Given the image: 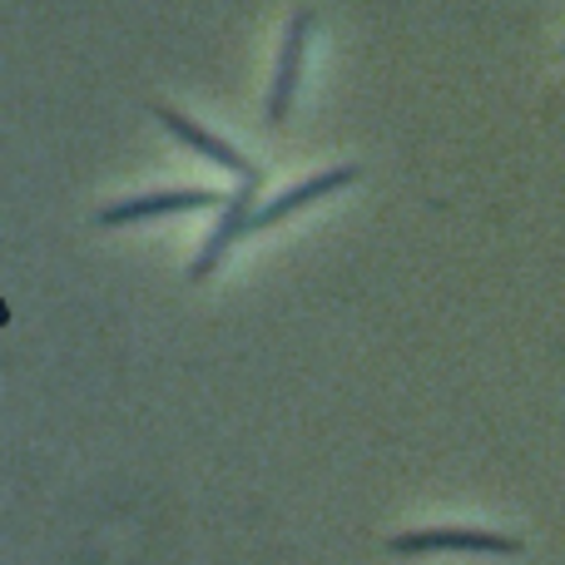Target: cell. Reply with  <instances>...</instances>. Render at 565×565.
Listing matches in <instances>:
<instances>
[{"mask_svg":"<svg viewBox=\"0 0 565 565\" xmlns=\"http://www.w3.org/2000/svg\"><path fill=\"white\" fill-rule=\"evenodd\" d=\"M254 194H258V179H238V189L228 194V204H224V218H218V228L209 234V244H204V254L189 264V278H209L218 264H224V254L238 244V234H248L254 228Z\"/></svg>","mask_w":565,"mask_h":565,"instance_id":"cell-1","label":"cell"},{"mask_svg":"<svg viewBox=\"0 0 565 565\" xmlns=\"http://www.w3.org/2000/svg\"><path fill=\"white\" fill-rule=\"evenodd\" d=\"M308 35H312V15L298 10L282 30V45H278V70H274V89H268V125H282L292 109V95H298V79H302V55H308Z\"/></svg>","mask_w":565,"mask_h":565,"instance_id":"cell-2","label":"cell"},{"mask_svg":"<svg viewBox=\"0 0 565 565\" xmlns=\"http://www.w3.org/2000/svg\"><path fill=\"white\" fill-rule=\"evenodd\" d=\"M397 556H422V551H481V556H516L521 541L497 536V531L477 526H447V531H412V536L392 541Z\"/></svg>","mask_w":565,"mask_h":565,"instance_id":"cell-3","label":"cell"},{"mask_svg":"<svg viewBox=\"0 0 565 565\" xmlns=\"http://www.w3.org/2000/svg\"><path fill=\"white\" fill-rule=\"evenodd\" d=\"M154 119L169 129V135L179 139V145H189V149H194V154L214 159V164H218V169H228V174H234V179H264L254 164H248L244 154H238L234 145H224V139H218V135H209V129H199L194 119H184V115H179V109L154 105Z\"/></svg>","mask_w":565,"mask_h":565,"instance_id":"cell-4","label":"cell"},{"mask_svg":"<svg viewBox=\"0 0 565 565\" xmlns=\"http://www.w3.org/2000/svg\"><path fill=\"white\" fill-rule=\"evenodd\" d=\"M228 204L224 194L214 189H174V194H145V199H129V204H115L99 214V224H135V218H159V214H199V209H218Z\"/></svg>","mask_w":565,"mask_h":565,"instance_id":"cell-5","label":"cell"},{"mask_svg":"<svg viewBox=\"0 0 565 565\" xmlns=\"http://www.w3.org/2000/svg\"><path fill=\"white\" fill-rule=\"evenodd\" d=\"M352 179H358V169H352V164H338V169H328V174L308 179V184L288 189V194H278V199H274V204H268V209H258V214H254V228H268V224H278V218L298 214L302 204H312V199H322V194H338V189H348Z\"/></svg>","mask_w":565,"mask_h":565,"instance_id":"cell-6","label":"cell"}]
</instances>
